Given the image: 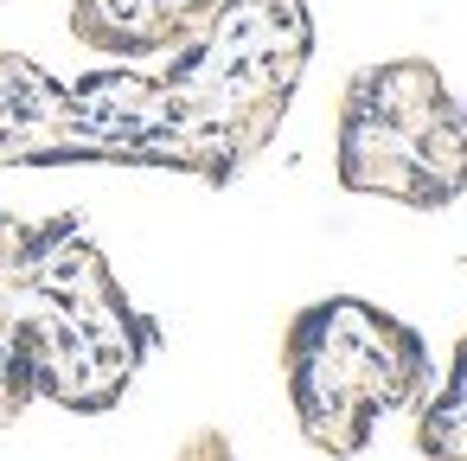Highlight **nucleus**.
Segmentation results:
<instances>
[{
	"mask_svg": "<svg viewBox=\"0 0 467 461\" xmlns=\"http://www.w3.org/2000/svg\"><path fill=\"white\" fill-rule=\"evenodd\" d=\"M314 20L301 0H218L212 26L167 71H90L58 84L33 58H0V167H180L231 180L307 71Z\"/></svg>",
	"mask_w": 467,
	"mask_h": 461,
	"instance_id": "nucleus-1",
	"label": "nucleus"
},
{
	"mask_svg": "<svg viewBox=\"0 0 467 461\" xmlns=\"http://www.w3.org/2000/svg\"><path fill=\"white\" fill-rule=\"evenodd\" d=\"M154 320L129 308L78 218H0V359L58 410H116L154 352Z\"/></svg>",
	"mask_w": 467,
	"mask_h": 461,
	"instance_id": "nucleus-2",
	"label": "nucleus"
},
{
	"mask_svg": "<svg viewBox=\"0 0 467 461\" xmlns=\"http://www.w3.org/2000/svg\"><path fill=\"white\" fill-rule=\"evenodd\" d=\"M282 372H288V403H295L301 435L320 455L352 461V455H365L378 416L422 397L429 346L397 314H384L358 295H333L288 320Z\"/></svg>",
	"mask_w": 467,
	"mask_h": 461,
	"instance_id": "nucleus-3",
	"label": "nucleus"
},
{
	"mask_svg": "<svg viewBox=\"0 0 467 461\" xmlns=\"http://www.w3.org/2000/svg\"><path fill=\"white\" fill-rule=\"evenodd\" d=\"M339 186L416 212L467 193V110L429 58L352 71L339 103Z\"/></svg>",
	"mask_w": 467,
	"mask_h": 461,
	"instance_id": "nucleus-4",
	"label": "nucleus"
},
{
	"mask_svg": "<svg viewBox=\"0 0 467 461\" xmlns=\"http://www.w3.org/2000/svg\"><path fill=\"white\" fill-rule=\"evenodd\" d=\"M218 14V0H71V33L97 52H180Z\"/></svg>",
	"mask_w": 467,
	"mask_h": 461,
	"instance_id": "nucleus-5",
	"label": "nucleus"
},
{
	"mask_svg": "<svg viewBox=\"0 0 467 461\" xmlns=\"http://www.w3.org/2000/svg\"><path fill=\"white\" fill-rule=\"evenodd\" d=\"M416 448L435 461H467V340L454 346V372L416 423Z\"/></svg>",
	"mask_w": 467,
	"mask_h": 461,
	"instance_id": "nucleus-6",
	"label": "nucleus"
},
{
	"mask_svg": "<svg viewBox=\"0 0 467 461\" xmlns=\"http://www.w3.org/2000/svg\"><path fill=\"white\" fill-rule=\"evenodd\" d=\"M186 461H231V442H224L218 429H199V435L186 442Z\"/></svg>",
	"mask_w": 467,
	"mask_h": 461,
	"instance_id": "nucleus-7",
	"label": "nucleus"
}]
</instances>
